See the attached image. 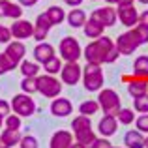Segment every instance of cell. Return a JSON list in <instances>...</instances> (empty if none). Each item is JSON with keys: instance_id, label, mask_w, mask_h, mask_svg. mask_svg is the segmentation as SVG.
<instances>
[{"instance_id": "cell-43", "label": "cell", "mask_w": 148, "mask_h": 148, "mask_svg": "<svg viewBox=\"0 0 148 148\" xmlns=\"http://www.w3.org/2000/svg\"><path fill=\"white\" fill-rule=\"evenodd\" d=\"M66 4H68V6H71V10L73 8H79L81 4H83V0H64Z\"/></svg>"}, {"instance_id": "cell-10", "label": "cell", "mask_w": 148, "mask_h": 148, "mask_svg": "<svg viewBox=\"0 0 148 148\" xmlns=\"http://www.w3.org/2000/svg\"><path fill=\"white\" fill-rule=\"evenodd\" d=\"M90 19L98 21L101 26H105V28H107V26H114L116 19H118V13H116V10H114V8H111V6H107V8H98V10L92 11Z\"/></svg>"}, {"instance_id": "cell-46", "label": "cell", "mask_w": 148, "mask_h": 148, "mask_svg": "<svg viewBox=\"0 0 148 148\" xmlns=\"http://www.w3.org/2000/svg\"><path fill=\"white\" fill-rule=\"evenodd\" d=\"M71 148H86V146H83V145H79V143H73Z\"/></svg>"}, {"instance_id": "cell-22", "label": "cell", "mask_w": 148, "mask_h": 148, "mask_svg": "<svg viewBox=\"0 0 148 148\" xmlns=\"http://www.w3.org/2000/svg\"><path fill=\"white\" fill-rule=\"evenodd\" d=\"M103 30H105V26H101L98 21H94V19H88L86 25L83 26L84 36L90 38V40H99V38L103 36Z\"/></svg>"}, {"instance_id": "cell-42", "label": "cell", "mask_w": 148, "mask_h": 148, "mask_svg": "<svg viewBox=\"0 0 148 148\" xmlns=\"http://www.w3.org/2000/svg\"><path fill=\"white\" fill-rule=\"evenodd\" d=\"M139 25H141V26H146V28H148V10L143 11V13H139Z\"/></svg>"}, {"instance_id": "cell-45", "label": "cell", "mask_w": 148, "mask_h": 148, "mask_svg": "<svg viewBox=\"0 0 148 148\" xmlns=\"http://www.w3.org/2000/svg\"><path fill=\"white\" fill-rule=\"evenodd\" d=\"M38 0H19V6H36Z\"/></svg>"}, {"instance_id": "cell-14", "label": "cell", "mask_w": 148, "mask_h": 148, "mask_svg": "<svg viewBox=\"0 0 148 148\" xmlns=\"http://www.w3.org/2000/svg\"><path fill=\"white\" fill-rule=\"evenodd\" d=\"M73 111V105L68 98H54L53 103H51V114L58 116V118H64V116H69Z\"/></svg>"}, {"instance_id": "cell-36", "label": "cell", "mask_w": 148, "mask_h": 148, "mask_svg": "<svg viewBox=\"0 0 148 148\" xmlns=\"http://www.w3.org/2000/svg\"><path fill=\"white\" fill-rule=\"evenodd\" d=\"M133 30V34L137 36V40H139V43H148V28L146 26H141V25H137L135 28H131Z\"/></svg>"}, {"instance_id": "cell-39", "label": "cell", "mask_w": 148, "mask_h": 148, "mask_svg": "<svg viewBox=\"0 0 148 148\" xmlns=\"http://www.w3.org/2000/svg\"><path fill=\"white\" fill-rule=\"evenodd\" d=\"M11 30L8 28V26H4V25H0V43H10L11 41Z\"/></svg>"}, {"instance_id": "cell-17", "label": "cell", "mask_w": 148, "mask_h": 148, "mask_svg": "<svg viewBox=\"0 0 148 148\" xmlns=\"http://www.w3.org/2000/svg\"><path fill=\"white\" fill-rule=\"evenodd\" d=\"M116 127H118V120H116V116H111V114H105L98 124V131L101 133V137H111V135H114Z\"/></svg>"}, {"instance_id": "cell-9", "label": "cell", "mask_w": 148, "mask_h": 148, "mask_svg": "<svg viewBox=\"0 0 148 148\" xmlns=\"http://www.w3.org/2000/svg\"><path fill=\"white\" fill-rule=\"evenodd\" d=\"M122 81L127 83V92H130V96H133L135 99L148 94V79H137V77H133V75H124Z\"/></svg>"}, {"instance_id": "cell-5", "label": "cell", "mask_w": 148, "mask_h": 148, "mask_svg": "<svg viewBox=\"0 0 148 148\" xmlns=\"http://www.w3.org/2000/svg\"><path fill=\"white\" fill-rule=\"evenodd\" d=\"M98 103H99V107L103 109L105 114H111V116H116L118 111L122 109V107H120V96L116 94L114 90H111V88H103V90H99Z\"/></svg>"}, {"instance_id": "cell-48", "label": "cell", "mask_w": 148, "mask_h": 148, "mask_svg": "<svg viewBox=\"0 0 148 148\" xmlns=\"http://www.w3.org/2000/svg\"><path fill=\"white\" fill-rule=\"evenodd\" d=\"M105 2H109V4H118V0H105Z\"/></svg>"}, {"instance_id": "cell-40", "label": "cell", "mask_w": 148, "mask_h": 148, "mask_svg": "<svg viewBox=\"0 0 148 148\" xmlns=\"http://www.w3.org/2000/svg\"><path fill=\"white\" fill-rule=\"evenodd\" d=\"M11 114V103L6 99H0V116L2 118H8Z\"/></svg>"}, {"instance_id": "cell-1", "label": "cell", "mask_w": 148, "mask_h": 148, "mask_svg": "<svg viewBox=\"0 0 148 148\" xmlns=\"http://www.w3.org/2000/svg\"><path fill=\"white\" fill-rule=\"evenodd\" d=\"M86 64H112L118 58V49L116 43L107 36H101L99 40H94L92 43L86 45V49L83 51Z\"/></svg>"}, {"instance_id": "cell-28", "label": "cell", "mask_w": 148, "mask_h": 148, "mask_svg": "<svg viewBox=\"0 0 148 148\" xmlns=\"http://www.w3.org/2000/svg\"><path fill=\"white\" fill-rule=\"evenodd\" d=\"M92 127V120H90V116H83V114H79L77 118H73L71 120V130H73V133H77V131H83V130H90Z\"/></svg>"}, {"instance_id": "cell-49", "label": "cell", "mask_w": 148, "mask_h": 148, "mask_svg": "<svg viewBox=\"0 0 148 148\" xmlns=\"http://www.w3.org/2000/svg\"><path fill=\"white\" fill-rule=\"evenodd\" d=\"M2 126H4V118L0 116V130H2Z\"/></svg>"}, {"instance_id": "cell-6", "label": "cell", "mask_w": 148, "mask_h": 148, "mask_svg": "<svg viewBox=\"0 0 148 148\" xmlns=\"http://www.w3.org/2000/svg\"><path fill=\"white\" fill-rule=\"evenodd\" d=\"M58 51H60V58L66 62H77L83 54V49H81L79 41L73 36H66L62 38L60 45H58Z\"/></svg>"}, {"instance_id": "cell-52", "label": "cell", "mask_w": 148, "mask_h": 148, "mask_svg": "<svg viewBox=\"0 0 148 148\" xmlns=\"http://www.w3.org/2000/svg\"><path fill=\"white\" fill-rule=\"evenodd\" d=\"M112 148H114V146H112Z\"/></svg>"}, {"instance_id": "cell-44", "label": "cell", "mask_w": 148, "mask_h": 148, "mask_svg": "<svg viewBox=\"0 0 148 148\" xmlns=\"http://www.w3.org/2000/svg\"><path fill=\"white\" fill-rule=\"evenodd\" d=\"M133 6V0H118V8H130Z\"/></svg>"}, {"instance_id": "cell-12", "label": "cell", "mask_w": 148, "mask_h": 148, "mask_svg": "<svg viewBox=\"0 0 148 148\" xmlns=\"http://www.w3.org/2000/svg\"><path fill=\"white\" fill-rule=\"evenodd\" d=\"M51 26H53V23H51V19L47 17V13H40V15H38L36 25H34V40H36L38 43L45 41Z\"/></svg>"}, {"instance_id": "cell-51", "label": "cell", "mask_w": 148, "mask_h": 148, "mask_svg": "<svg viewBox=\"0 0 148 148\" xmlns=\"http://www.w3.org/2000/svg\"><path fill=\"white\" fill-rule=\"evenodd\" d=\"M139 2H141V4H148V0H139Z\"/></svg>"}, {"instance_id": "cell-20", "label": "cell", "mask_w": 148, "mask_h": 148, "mask_svg": "<svg viewBox=\"0 0 148 148\" xmlns=\"http://www.w3.org/2000/svg\"><path fill=\"white\" fill-rule=\"evenodd\" d=\"M68 23H69V26L71 28H83L84 25H86V11H83L81 8H73L71 11L68 13Z\"/></svg>"}, {"instance_id": "cell-33", "label": "cell", "mask_w": 148, "mask_h": 148, "mask_svg": "<svg viewBox=\"0 0 148 148\" xmlns=\"http://www.w3.org/2000/svg\"><path fill=\"white\" fill-rule=\"evenodd\" d=\"M133 111H137L139 114H148V94L143 98H137L133 103Z\"/></svg>"}, {"instance_id": "cell-41", "label": "cell", "mask_w": 148, "mask_h": 148, "mask_svg": "<svg viewBox=\"0 0 148 148\" xmlns=\"http://www.w3.org/2000/svg\"><path fill=\"white\" fill-rule=\"evenodd\" d=\"M90 148H112V145H111V141H109L107 137H99V139L94 141V145Z\"/></svg>"}, {"instance_id": "cell-18", "label": "cell", "mask_w": 148, "mask_h": 148, "mask_svg": "<svg viewBox=\"0 0 148 148\" xmlns=\"http://www.w3.org/2000/svg\"><path fill=\"white\" fill-rule=\"evenodd\" d=\"M34 58H36L38 64H45L51 58H54V47L45 43V41H41V43H38L34 47Z\"/></svg>"}, {"instance_id": "cell-24", "label": "cell", "mask_w": 148, "mask_h": 148, "mask_svg": "<svg viewBox=\"0 0 148 148\" xmlns=\"http://www.w3.org/2000/svg\"><path fill=\"white\" fill-rule=\"evenodd\" d=\"M75 139H77V143H79V145H83V146L90 148L92 145H94V141H96L98 137H96V133L92 131V127H90V130L77 131V133H75Z\"/></svg>"}, {"instance_id": "cell-8", "label": "cell", "mask_w": 148, "mask_h": 148, "mask_svg": "<svg viewBox=\"0 0 148 148\" xmlns=\"http://www.w3.org/2000/svg\"><path fill=\"white\" fill-rule=\"evenodd\" d=\"M139 40H137V36L133 34V30H127V32H124V34H120L118 36V40H116V49H118V53L120 54H133V51L139 47Z\"/></svg>"}, {"instance_id": "cell-31", "label": "cell", "mask_w": 148, "mask_h": 148, "mask_svg": "<svg viewBox=\"0 0 148 148\" xmlns=\"http://www.w3.org/2000/svg\"><path fill=\"white\" fill-rule=\"evenodd\" d=\"M21 90L25 94H34L38 92V77H25L21 81Z\"/></svg>"}, {"instance_id": "cell-50", "label": "cell", "mask_w": 148, "mask_h": 148, "mask_svg": "<svg viewBox=\"0 0 148 148\" xmlns=\"http://www.w3.org/2000/svg\"><path fill=\"white\" fill-rule=\"evenodd\" d=\"M145 148H148V137L145 139Z\"/></svg>"}, {"instance_id": "cell-47", "label": "cell", "mask_w": 148, "mask_h": 148, "mask_svg": "<svg viewBox=\"0 0 148 148\" xmlns=\"http://www.w3.org/2000/svg\"><path fill=\"white\" fill-rule=\"evenodd\" d=\"M0 148H8V145H6V143L2 141V137H0Z\"/></svg>"}, {"instance_id": "cell-25", "label": "cell", "mask_w": 148, "mask_h": 148, "mask_svg": "<svg viewBox=\"0 0 148 148\" xmlns=\"http://www.w3.org/2000/svg\"><path fill=\"white\" fill-rule=\"evenodd\" d=\"M2 137V141L8 145V148H15L21 143V139H23V135L19 133V131H15V130H4V133L0 135Z\"/></svg>"}, {"instance_id": "cell-30", "label": "cell", "mask_w": 148, "mask_h": 148, "mask_svg": "<svg viewBox=\"0 0 148 148\" xmlns=\"http://www.w3.org/2000/svg\"><path fill=\"white\" fill-rule=\"evenodd\" d=\"M43 69L47 71V75H56V73L62 71V58H51L49 62L43 64Z\"/></svg>"}, {"instance_id": "cell-4", "label": "cell", "mask_w": 148, "mask_h": 148, "mask_svg": "<svg viewBox=\"0 0 148 148\" xmlns=\"http://www.w3.org/2000/svg\"><path fill=\"white\" fill-rule=\"evenodd\" d=\"M38 92L49 99L60 98L62 81H58L54 75H38Z\"/></svg>"}, {"instance_id": "cell-34", "label": "cell", "mask_w": 148, "mask_h": 148, "mask_svg": "<svg viewBox=\"0 0 148 148\" xmlns=\"http://www.w3.org/2000/svg\"><path fill=\"white\" fill-rule=\"evenodd\" d=\"M4 124H6V130H15L19 131L21 130V116H17L13 112V114H10L8 118H4Z\"/></svg>"}, {"instance_id": "cell-7", "label": "cell", "mask_w": 148, "mask_h": 148, "mask_svg": "<svg viewBox=\"0 0 148 148\" xmlns=\"http://www.w3.org/2000/svg\"><path fill=\"white\" fill-rule=\"evenodd\" d=\"M83 79V68L77 62H66V66H62L60 71V81L68 86H75L79 81Z\"/></svg>"}, {"instance_id": "cell-11", "label": "cell", "mask_w": 148, "mask_h": 148, "mask_svg": "<svg viewBox=\"0 0 148 148\" xmlns=\"http://www.w3.org/2000/svg\"><path fill=\"white\" fill-rule=\"evenodd\" d=\"M10 30H11V36H13L17 41L34 38V25L30 21H25V19H17V21H13V25L10 26Z\"/></svg>"}, {"instance_id": "cell-26", "label": "cell", "mask_w": 148, "mask_h": 148, "mask_svg": "<svg viewBox=\"0 0 148 148\" xmlns=\"http://www.w3.org/2000/svg\"><path fill=\"white\" fill-rule=\"evenodd\" d=\"M19 68H21L23 77H38V73H40V64H38V62L23 60L21 64H19Z\"/></svg>"}, {"instance_id": "cell-32", "label": "cell", "mask_w": 148, "mask_h": 148, "mask_svg": "<svg viewBox=\"0 0 148 148\" xmlns=\"http://www.w3.org/2000/svg\"><path fill=\"white\" fill-rule=\"evenodd\" d=\"M137 118L133 112V109H120L118 114H116V120H118L120 124H126V126H130V124H133V120Z\"/></svg>"}, {"instance_id": "cell-38", "label": "cell", "mask_w": 148, "mask_h": 148, "mask_svg": "<svg viewBox=\"0 0 148 148\" xmlns=\"http://www.w3.org/2000/svg\"><path fill=\"white\" fill-rule=\"evenodd\" d=\"M19 148H38V139L32 135H25L19 143Z\"/></svg>"}, {"instance_id": "cell-29", "label": "cell", "mask_w": 148, "mask_h": 148, "mask_svg": "<svg viewBox=\"0 0 148 148\" xmlns=\"http://www.w3.org/2000/svg\"><path fill=\"white\" fill-rule=\"evenodd\" d=\"M98 111H99V103L94 101V99H86V101H83V103L79 105V112L83 116H92Z\"/></svg>"}, {"instance_id": "cell-13", "label": "cell", "mask_w": 148, "mask_h": 148, "mask_svg": "<svg viewBox=\"0 0 148 148\" xmlns=\"http://www.w3.org/2000/svg\"><path fill=\"white\" fill-rule=\"evenodd\" d=\"M25 53H26V47L21 43V41H10V43L6 45V51H4V54H6V56L15 64V68L23 62Z\"/></svg>"}, {"instance_id": "cell-23", "label": "cell", "mask_w": 148, "mask_h": 148, "mask_svg": "<svg viewBox=\"0 0 148 148\" xmlns=\"http://www.w3.org/2000/svg\"><path fill=\"white\" fill-rule=\"evenodd\" d=\"M133 77L137 79H148V56L143 54L135 60L133 64Z\"/></svg>"}, {"instance_id": "cell-19", "label": "cell", "mask_w": 148, "mask_h": 148, "mask_svg": "<svg viewBox=\"0 0 148 148\" xmlns=\"http://www.w3.org/2000/svg\"><path fill=\"white\" fill-rule=\"evenodd\" d=\"M23 10L19 4H13L10 0H0V17H10V19H21Z\"/></svg>"}, {"instance_id": "cell-16", "label": "cell", "mask_w": 148, "mask_h": 148, "mask_svg": "<svg viewBox=\"0 0 148 148\" xmlns=\"http://www.w3.org/2000/svg\"><path fill=\"white\" fill-rule=\"evenodd\" d=\"M71 145H73V133L60 130L51 137L49 148H71Z\"/></svg>"}, {"instance_id": "cell-15", "label": "cell", "mask_w": 148, "mask_h": 148, "mask_svg": "<svg viewBox=\"0 0 148 148\" xmlns=\"http://www.w3.org/2000/svg\"><path fill=\"white\" fill-rule=\"evenodd\" d=\"M118 19L124 26L127 28H133V26L139 25V11L135 10V6H130V8H118Z\"/></svg>"}, {"instance_id": "cell-27", "label": "cell", "mask_w": 148, "mask_h": 148, "mask_svg": "<svg viewBox=\"0 0 148 148\" xmlns=\"http://www.w3.org/2000/svg\"><path fill=\"white\" fill-rule=\"evenodd\" d=\"M45 13H47V17L51 19L53 26H54V25H60V23H64V21H66V11L62 10L60 6H51L49 10L45 11Z\"/></svg>"}, {"instance_id": "cell-3", "label": "cell", "mask_w": 148, "mask_h": 148, "mask_svg": "<svg viewBox=\"0 0 148 148\" xmlns=\"http://www.w3.org/2000/svg\"><path fill=\"white\" fill-rule=\"evenodd\" d=\"M11 103V109H13V112L17 116H21V118H26V116H32L34 112L38 111L36 107V101L32 99V96L30 94H15L13 99L10 101Z\"/></svg>"}, {"instance_id": "cell-37", "label": "cell", "mask_w": 148, "mask_h": 148, "mask_svg": "<svg viewBox=\"0 0 148 148\" xmlns=\"http://www.w3.org/2000/svg\"><path fill=\"white\" fill-rule=\"evenodd\" d=\"M135 127L141 133H148V114H139L135 118Z\"/></svg>"}, {"instance_id": "cell-2", "label": "cell", "mask_w": 148, "mask_h": 148, "mask_svg": "<svg viewBox=\"0 0 148 148\" xmlns=\"http://www.w3.org/2000/svg\"><path fill=\"white\" fill-rule=\"evenodd\" d=\"M83 84L88 92H98L103 86V71L98 64H86L83 68Z\"/></svg>"}, {"instance_id": "cell-21", "label": "cell", "mask_w": 148, "mask_h": 148, "mask_svg": "<svg viewBox=\"0 0 148 148\" xmlns=\"http://www.w3.org/2000/svg\"><path fill=\"white\" fill-rule=\"evenodd\" d=\"M145 139L146 137H143L141 131L131 130L126 131V135H124V145H126V148H145Z\"/></svg>"}, {"instance_id": "cell-35", "label": "cell", "mask_w": 148, "mask_h": 148, "mask_svg": "<svg viewBox=\"0 0 148 148\" xmlns=\"http://www.w3.org/2000/svg\"><path fill=\"white\" fill-rule=\"evenodd\" d=\"M11 69H15V64H13V62H11L4 53H0V75L11 71Z\"/></svg>"}]
</instances>
